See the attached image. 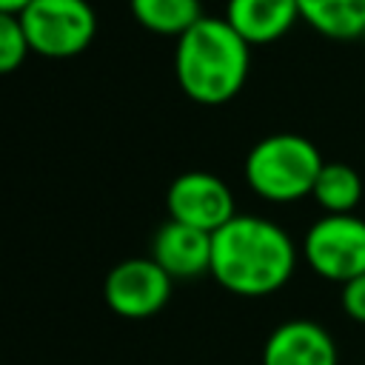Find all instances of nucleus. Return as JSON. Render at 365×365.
<instances>
[{
    "label": "nucleus",
    "mask_w": 365,
    "mask_h": 365,
    "mask_svg": "<svg viewBox=\"0 0 365 365\" xmlns=\"http://www.w3.org/2000/svg\"><path fill=\"white\" fill-rule=\"evenodd\" d=\"M29 51H31V46L23 31L20 14L0 11V74L17 71L23 66V60L29 57Z\"/></svg>",
    "instance_id": "4468645a"
},
{
    "label": "nucleus",
    "mask_w": 365,
    "mask_h": 365,
    "mask_svg": "<svg viewBox=\"0 0 365 365\" xmlns=\"http://www.w3.org/2000/svg\"><path fill=\"white\" fill-rule=\"evenodd\" d=\"M165 205L171 220L194 225L208 234L222 228L237 214L231 188L217 174L208 171H185L174 177L165 194Z\"/></svg>",
    "instance_id": "0eeeda50"
},
{
    "label": "nucleus",
    "mask_w": 365,
    "mask_h": 365,
    "mask_svg": "<svg viewBox=\"0 0 365 365\" xmlns=\"http://www.w3.org/2000/svg\"><path fill=\"white\" fill-rule=\"evenodd\" d=\"M29 3H31V0H0V11H6V14H20Z\"/></svg>",
    "instance_id": "dca6fc26"
},
{
    "label": "nucleus",
    "mask_w": 365,
    "mask_h": 365,
    "mask_svg": "<svg viewBox=\"0 0 365 365\" xmlns=\"http://www.w3.org/2000/svg\"><path fill=\"white\" fill-rule=\"evenodd\" d=\"M151 259L171 279H197L211 274V234L168 217L151 240Z\"/></svg>",
    "instance_id": "1a4fd4ad"
},
{
    "label": "nucleus",
    "mask_w": 365,
    "mask_h": 365,
    "mask_svg": "<svg viewBox=\"0 0 365 365\" xmlns=\"http://www.w3.org/2000/svg\"><path fill=\"white\" fill-rule=\"evenodd\" d=\"M174 279L151 259V257H134L117 262L103 282V299L106 305L125 319H145L154 317L160 308H165L171 297Z\"/></svg>",
    "instance_id": "423d86ee"
},
{
    "label": "nucleus",
    "mask_w": 365,
    "mask_h": 365,
    "mask_svg": "<svg viewBox=\"0 0 365 365\" xmlns=\"http://www.w3.org/2000/svg\"><path fill=\"white\" fill-rule=\"evenodd\" d=\"M342 311L348 319L365 325V274H359L342 285Z\"/></svg>",
    "instance_id": "2eb2a0df"
},
{
    "label": "nucleus",
    "mask_w": 365,
    "mask_h": 365,
    "mask_svg": "<svg viewBox=\"0 0 365 365\" xmlns=\"http://www.w3.org/2000/svg\"><path fill=\"white\" fill-rule=\"evenodd\" d=\"M251 68V46L225 17H200L177 37L174 74L185 97L202 106H222L240 94Z\"/></svg>",
    "instance_id": "f03ea898"
},
{
    "label": "nucleus",
    "mask_w": 365,
    "mask_h": 365,
    "mask_svg": "<svg viewBox=\"0 0 365 365\" xmlns=\"http://www.w3.org/2000/svg\"><path fill=\"white\" fill-rule=\"evenodd\" d=\"M297 265L285 228L265 217L234 214L211 234V277L231 294L265 297L279 291Z\"/></svg>",
    "instance_id": "f257e3e1"
},
{
    "label": "nucleus",
    "mask_w": 365,
    "mask_h": 365,
    "mask_svg": "<svg viewBox=\"0 0 365 365\" xmlns=\"http://www.w3.org/2000/svg\"><path fill=\"white\" fill-rule=\"evenodd\" d=\"M262 365H339L334 336L314 319L277 325L262 345Z\"/></svg>",
    "instance_id": "6e6552de"
},
{
    "label": "nucleus",
    "mask_w": 365,
    "mask_h": 365,
    "mask_svg": "<svg viewBox=\"0 0 365 365\" xmlns=\"http://www.w3.org/2000/svg\"><path fill=\"white\" fill-rule=\"evenodd\" d=\"M322 157L302 134H268L245 157V182L268 202H294L314 191Z\"/></svg>",
    "instance_id": "7ed1b4c3"
},
{
    "label": "nucleus",
    "mask_w": 365,
    "mask_h": 365,
    "mask_svg": "<svg viewBox=\"0 0 365 365\" xmlns=\"http://www.w3.org/2000/svg\"><path fill=\"white\" fill-rule=\"evenodd\" d=\"M359 40H362V46H365V31H362V37H359Z\"/></svg>",
    "instance_id": "f3484780"
},
{
    "label": "nucleus",
    "mask_w": 365,
    "mask_h": 365,
    "mask_svg": "<svg viewBox=\"0 0 365 365\" xmlns=\"http://www.w3.org/2000/svg\"><path fill=\"white\" fill-rule=\"evenodd\" d=\"M302 254L317 277L345 285L365 274V220L356 214H325L308 228Z\"/></svg>",
    "instance_id": "39448f33"
},
{
    "label": "nucleus",
    "mask_w": 365,
    "mask_h": 365,
    "mask_svg": "<svg viewBox=\"0 0 365 365\" xmlns=\"http://www.w3.org/2000/svg\"><path fill=\"white\" fill-rule=\"evenodd\" d=\"M311 197L325 214H354L362 200V180L345 163H322Z\"/></svg>",
    "instance_id": "f8f14e48"
},
{
    "label": "nucleus",
    "mask_w": 365,
    "mask_h": 365,
    "mask_svg": "<svg viewBox=\"0 0 365 365\" xmlns=\"http://www.w3.org/2000/svg\"><path fill=\"white\" fill-rule=\"evenodd\" d=\"M34 54L66 60L86 51L97 34V14L88 0H31L20 11Z\"/></svg>",
    "instance_id": "20e7f679"
},
{
    "label": "nucleus",
    "mask_w": 365,
    "mask_h": 365,
    "mask_svg": "<svg viewBox=\"0 0 365 365\" xmlns=\"http://www.w3.org/2000/svg\"><path fill=\"white\" fill-rule=\"evenodd\" d=\"M225 20L248 46H265L291 31L299 20L297 0H228Z\"/></svg>",
    "instance_id": "9d476101"
},
{
    "label": "nucleus",
    "mask_w": 365,
    "mask_h": 365,
    "mask_svg": "<svg viewBox=\"0 0 365 365\" xmlns=\"http://www.w3.org/2000/svg\"><path fill=\"white\" fill-rule=\"evenodd\" d=\"M299 17L328 40H359L365 31V0H297Z\"/></svg>",
    "instance_id": "9b49d317"
},
{
    "label": "nucleus",
    "mask_w": 365,
    "mask_h": 365,
    "mask_svg": "<svg viewBox=\"0 0 365 365\" xmlns=\"http://www.w3.org/2000/svg\"><path fill=\"white\" fill-rule=\"evenodd\" d=\"M128 9L143 29L171 37H180L202 17L200 0H128Z\"/></svg>",
    "instance_id": "ddd939ff"
}]
</instances>
